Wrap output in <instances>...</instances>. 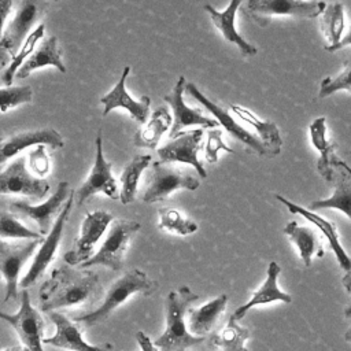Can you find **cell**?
Wrapping results in <instances>:
<instances>
[{
    "label": "cell",
    "mask_w": 351,
    "mask_h": 351,
    "mask_svg": "<svg viewBox=\"0 0 351 351\" xmlns=\"http://www.w3.org/2000/svg\"><path fill=\"white\" fill-rule=\"evenodd\" d=\"M101 292L100 278L95 271L75 270L66 263L53 269L49 278L41 285L40 308L49 313L66 307L92 306Z\"/></svg>",
    "instance_id": "cell-1"
},
{
    "label": "cell",
    "mask_w": 351,
    "mask_h": 351,
    "mask_svg": "<svg viewBox=\"0 0 351 351\" xmlns=\"http://www.w3.org/2000/svg\"><path fill=\"white\" fill-rule=\"evenodd\" d=\"M199 299L186 285H182L177 292L171 291L166 299V329L154 341V346L160 351H185L189 347L204 341L206 336H195L189 332L185 322V315L189 306Z\"/></svg>",
    "instance_id": "cell-2"
},
{
    "label": "cell",
    "mask_w": 351,
    "mask_h": 351,
    "mask_svg": "<svg viewBox=\"0 0 351 351\" xmlns=\"http://www.w3.org/2000/svg\"><path fill=\"white\" fill-rule=\"evenodd\" d=\"M158 288L156 281L151 280L143 270L132 269L126 271L122 277L114 281L107 293L104 295L101 303L97 308L88 311L82 315L74 317V322H81L86 326H92L106 321L111 313L119 307L123 302H126L130 296L140 293L143 296H149Z\"/></svg>",
    "instance_id": "cell-3"
},
{
    "label": "cell",
    "mask_w": 351,
    "mask_h": 351,
    "mask_svg": "<svg viewBox=\"0 0 351 351\" xmlns=\"http://www.w3.org/2000/svg\"><path fill=\"white\" fill-rule=\"evenodd\" d=\"M138 229L140 223L136 221L114 219L100 248L78 267L88 269L90 266H104L115 271L121 270L129 243Z\"/></svg>",
    "instance_id": "cell-4"
},
{
    "label": "cell",
    "mask_w": 351,
    "mask_h": 351,
    "mask_svg": "<svg viewBox=\"0 0 351 351\" xmlns=\"http://www.w3.org/2000/svg\"><path fill=\"white\" fill-rule=\"evenodd\" d=\"M326 4L321 0H247L245 14L259 26H266L273 16H293L299 19H313L322 14Z\"/></svg>",
    "instance_id": "cell-5"
},
{
    "label": "cell",
    "mask_w": 351,
    "mask_h": 351,
    "mask_svg": "<svg viewBox=\"0 0 351 351\" xmlns=\"http://www.w3.org/2000/svg\"><path fill=\"white\" fill-rule=\"evenodd\" d=\"M73 204H74V191L70 192L67 200L64 202L63 208L60 210L56 219L53 221L51 230L47 233L45 239H43V243H41L38 251L34 254L33 262H32L27 273L22 277L19 285L23 289L33 285L38 280V277L43 276V273L45 271L48 265L53 261L58 247H59V243H60V239H62V234H63L64 225H66L69 215L73 210Z\"/></svg>",
    "instance_id": "cell-6"
},
{
    "label": "cell",
    "mask_w": 351,
    "mask_h": 351,
    "mask_svg": "<svg viewBox=\"0 0 351 351\" xmlns=\"http://www.w3.org/2000/svg\"><path fill=\"white\" fill-rule=\"evenodd\" d=\"M199 184V180L189 173L158 160L152 163V173L147 180V189L143 195V200L145 203L160 202L177 189L195 191Z\"/></svg>",
    "instance_id": "cell-7"
},
{
    "label": "cell",
    "mask_w": 351,
    "mask_h": 351,
    "mask_svg": "<svg viewBox=\"0 0 351 351\" xmlns=\"http://www.w3.org/2000/svg\"><path fill=\"white\" fill-rule=\"evenodd\" d=\"M112 165L106 160L103 154V141L100 132L96 136V156L95 163L90 169L88 178L82 182V185L74 191V200L78 206H82L96 193H104L112 200L119 199L118 184L112 176Z\"/></svg>",
    "instance_id": "cell-8"
},
{
    "label": "cell",
    "mask_w": 351,
    "mask_h": 351,
    "mask_svg": "<svg viewBox=\"0 0 351 351\" xmlns=\"http://www.w3.org/2000/svg\"><path fill=\"white\" fill-rule=\"evenodd\" d=\"M114 221L112 214L104 210L90 211L85 215L80 236L75 239L70 251L63 255V259L70 266H80L85 261H88L95 254V247L97 241L104 234L107 226Z\"/></svg>",
    "instance_id": "cell-9"
},
{
    "label": "cell",
    "mask_w": 351,
    "mask_h": 351,
    "mask_svg": "<svg viewBox=\"0 0 351 351\" xmlns=\"http://www.w3.org/2000/svg\"><path fill=\"white\" fill-rule=\"evenodd\" d=\"M48 192V181L36 177L27 170L25 156H16L0 171V195H23L40 200Z\"/></svg>",
    "instance_id": "cell-10"
},
{
    "label": "cell",
    "mask_w": 351,
    "mask_h": 351,
    "mask_svg": "<svg viewBox=\"0 0 351 351\" xmlns=\"http://www.w3.org/2000/svg\"><path fill=\"white\" fill-rule=\"evenodd\" d=\"M21 307L15 314H7L0 311V319L8 322L16 332L22 346L27 347L29 351H44L43 348V332L44 319L40 313L32 306L29 292L22 291Z\"/></svg>",
    "instance_id": "cell-11"
},
{
    "label": "cell",
    "mask_w": 351,
    "mask_h": 351,
    "mask_svg": "<svg viewBox=\"0 0 351 351\" xmlns=\"http://www.w3.org/2000/svg\"><path fill=\"white\" fill-rule=\"evenodd\" d=\"M43 240H27L25 243L11 244L0 240V278L5 281L4 302L18 298L19 274L23 265L36 252Z\"/></svg>",
    "instance_id": "cell-12"
},
{
    "label": "cell",
    "mask_w": 351,
    "mask_h": 351,
    "mask_svg": "<svg viewBox=\"0 0 351 351\" xmlns=\"http://www.w3.org/2000/svg\"><path fill=\"white\" fill-rule=\"evenodd\" d=\"M47 8L48 4L44 0H22L14 19L3 32L0 47L14 56L30 34L32 27L45 15Z\"/></svg>",
    "instance_id": "cell-13"
},
{
    "label": "cell",
    "mask_w": 351,
    "mask_h": 351,
    "mask_svg": "<svg viewBox=\"0 0 351 351\" xmlns=\"http://www.w3.org/2000/svg\"><path fill=\"white\" fill-rule=\"evenodd\" d=\"M185 77L181 75L177 84L174 85L173 90L163 97L173 111V122L169 132L170 138L180 136L182 133V129L188 126L197 125L200 128L213 129L219 125L218 121L203 115V112L199 108H192L186 106V103L182 99V93L185 92Z\"/></svg>",
    "instance_id": "cell-14"
},
{
    "label": "cell",
    "mask_w": 351,
    "mask_h": 351,
    "mask_svg": "<svg viewBox=\"0 0 351 351\" xmlns=\"http://www.w3.org/2000/svg\"><path fill=\"white\" fill-rule=\"evenodd\" d=\"M203 128L181 133L171 138L170 143L158 149L160 162L163 163H186L191 165L200 177H206L207 173L203 165L197 159V154L202 148Z\"/></svg>",
    "instance_id": "cell-15"
},
{
    "label": "cell",
    "mask_w": 351,
    "mask_h": 351,
    "mask_svg": "<svg viewBox=\"0 0 351 351\" xmlns=\"http://www.w3.org/2000/svg\"><path fill=\"white\" fill-rule=\"evenodd\" d=\"M70 192L71 191L69 188V182L60 181L58 184L55 193L51 197H48V200H45L44 203L32 206L26 202H12L10 204V207L15 213L21 214L22 217H26V218L34 221L38 225V233L44 236L51 230L52 223H53V217L58 213H60V207L67 200Z\"/></svg>",
    "instance_id": "cell-16"
},
{
    "label": "cell",
    "mask_w": 351,
    "mask_h": 351,
    "mask_svg": "<svg viewBox=\"0 0 351 351\" xmlns=\"http://www.w3.org/2000/svg\"><path fill=\"white\" fill-rule=\"evenodd\" d=\"M185 92L195 99L196 101H199L208 112H211L215 118V121H218V123L225 128L226 132H229L233 137H236L237 140H240L241 143H244L247 147H250L251 149H254L258 155H266V149L263 147V144L261 143V140L254 136L252 133H250L247 129H244L240 123L236 122V119L230 115V112L222 107H219L217 103L211 101L210 99H207L195 84L188 82L185 84Z\"/></svg>",
    "instance_id": "cell-17"
},
{
    "label": "cell",
    "mask_w": 351,
    "mask_h": 351,
    "mask_svg": "<svg viewBox=\"0 0 351 351\" xmlns=\"http://www.w3.org/2000/svg\"><path fill=\"white\" fill-rule=\"evenodd\" d=\"M38 144L49 145L52 148H62L64 145V141H63V137L52 128L26 130V132H21L10 137L1 138L0 140V167H3L8 160L15 158L22 151Z\"/></svg>",
    "instance_id": "cell-18"
},
{
    "label": "cell",
    "mask_w": 351,
    "mask_h": 351,
    "mask_svg": "<svg viewBox=\"0 0 351 351\" xmlns=\"http://www.w3.org/2000/svg\"><path fill=\"white\" fill-rule=\"evenodd\" d=\"M49 318L55 324V335L52 337L43 339V344H49L58 348L69 351H110L111 344L93 346L84 340L80 326L69 319L64 314L59 311H49Z\"/></svg>",
    "instance_id": "cell-19"
},
{
    "label": "cell",
    "mask_w": 351,
    "mask_h": 351,
    "mask_svg": "<svg viewBox=\"0 0 351 351\" xmlns=\"http://www.w3.org/2000/svg\"><path fill=\"white\" fill-rule=\"evenodd\" d=\"M330 165L333 170L332 182L335 184V192L330 197L314 200L310 203L308 208L311 211L335 208L344 213L351 221V167L336 155L332 156Z\"/></svg>",
    "instance_id": "cell-20"
},
{
    "label": "cell",
    "mask_w": 351,
    "mask_h": 351,
    "mask_svg": "<svg viewBox=\"0 0 351 351\" xmlns=\"http://www.w3.org/2000/svg\"><path fill=\"white\" fill-rule=\"evenodd\" d=\"M129 73H130V66H125L119 81L115 84V86L108 93H106L100 99V103L104 107L103 115L106 117L114 108H125L132 115V118L134 121L144 125L148 121L151 99L148 96H141L140 100H134L128 93L125 82H126V77L129 75Z\"/></svg>",
    "instance_id": "cell-21"
},
{
    "label": "cell",
    "mask_w": 351,
    "mask_h": 351,
    "mask_svg": "<svg viewBox=\"0 0 351 351\" xmlns=\"http://www.w3.org/2000/svg\"><path fill=\"white\" fill-rule=\"evenodd\" d=\"M276 197H277L278 202H281V203L289 210V213H292V214H299V215L304 217V218H306L307 221H310L317 229H319V230L324 233V236L328 239V241H329V244H330V248H332V251L335 252L336 259H337L340 267H341L344 271H351V259H350V256L347 255L346 250L343 248V245H341L340 241H339V234H337V230H336V225H335L333 222L325 219L324 217L315 214L314 211H311V210H308V208H304V207H302V206H299V204H296V203H292L291 200L285 199V197L281 196V195H276Z\"/></svg>",
    "instance_id": "cell-22"
},
{
    "label": "cell",
    "mask_w": 351,
    "mask_h": 351,
    "mask_svg": "<svg viewBox=\"0 0 351 351\" xmlns=\"http://www.w3.org/2000/svg\"><path fill=\"white\" fill-rule=\"evenodd\" d=\"M241 1L243 0H230L229 5L225 8V11H217L210 4H206L204 10L210 14L214 26H217L221 30L225 40L237 45V48L240 49L243 56H254V55H256L258 49L252 44H250L247 40H244V37H241L239 34V32L236 30V25H234L236 23V12H237Z\"/></svg>",
    "instance_id": "cell-23"
},
{
    "label": "cell",
    "mask_w": 351,
    "mask_h": 351,
    "mask_svg": "<svg viewBox=\"0 0 351 351\" xmlns=\"http://www.w3.org/2000/svg\"><path fill=\"white\" fill-rule=\"evenodd\" d=\"M281 273V267L278 266L277 262H270L269 263V267H267V276H266V280L265 282L259 287V289L256 292L252 293L251 299L239 306L232 317L239 321L241 318H244V315L247 314V311L254 307V306H259V304H267V303H271V302H276V300H280V302H284V303H291L292 302V298L289 293L287 292H282L280 288H278V284H277V280H278V276Z\"/></svg>",
    "instance_id": "cell-24"
},
{
    "label": "cell",
    "mask_w": 351,
    "mask_h": 351,
    "mask_svg": "<svg viewBox=\"0 0 351 351\" xmlns=\"http://www.w3.org/2000/svg\"><path fill=\"white\" fill-rule=\"evenodd\" d=\"M44 66H53L60 73H66V66L62 62V49L55 36L48 37L40 44V47L30 53V56L18 69L15 77L22 80L29 77L34 70Z\"/></svg>",
    "instance_id": "cell-25"
},
{
    "label": "cell",
    "mask_w": 351,
    "mask_h": 351,
    "mask_svg": "<svg viewBox=\"0 0 351 351\" xmlns=\"http://www.w3.org/2000/svg\"><path fill=\"white\" fill-rule=\"evenodd\" d=\"M230 110L244 122L251 125L255 132L256 137L261 140L266 149V156H276L280 154L281 147H282V138L280 136V130L277 125L271 121H263L258 118L254 112L250 110L239 106V104H232Z\"/></svg>",
    "instance_id": "cell-26"
},
{
    "label": "cell",
    "mask_w": 351,
    "mask_h": 351,
    "mask_svg": "<svg viewBox=\"0 0 351 351\" xmlns=\"http://www.w3.org/2000/svg\"><path fill=\"white\" fill-rule=\"evenodd\" d=\"M228 303V295L221 293L215 299L207 302L199 308H188V326L189 332L195 336H206L210 333L219 318L225 311Z\"/></svg>",
    "instance_id": "cell-27"
},
{
    "label": "cell",
    "mask_w": 351,
    "mask_h": 351,
    "mask_svg": "<svg viewBox=\"0 0 351 351\" xmlns=\"http://www.w3.org/2000/svg\"><path fill=\"white\" fill-rule=\"evenodd\" d=\"M310 137H311L313 145L319 152V158L317 160L318 173L321 174V177L325 181L332 182L333 170H332L330 159L335 155V149H336L337 144L335 141L326 138V119H325V117H319V118L313 121V123L310 125Z\"/></svg>",
    "instance_id": "cell-28"
},
{
    "label": "cell",
    "mask_w": 351,
    "mask_h": 351,
    "mask_svg": "<svg viewBox=\"0 0 351 351\" xmlns=\"http://www.w3.org/2000/svg\"><path fill=\"white\" fill-rule=\"evenodd\" d=\"M173 122V118L170 117V112L166 107L160 106L151 114L149 121L144 123V126L137 130V133L133 137L134 145L141 148H149L154 149L159 144V140L165 132L170 128Z\"/></svg>",
    "instance_id": "cell-29"
},
{
    "label": "cell",
    "mask_w": 351,
    "mask_h": 351,
    "mask_svg": "<svg viewBox=\"0 0 351 351\" xmlns=\"http://www.w3.org/2000/svg\"><path fill=\"white\" fill-rule=\"evenodd\" d=\"M284 233H287L289 236V240L298 247L300 259L303 261L304 266L311 265L315 252L318 256L324 255L321 241L311 228L299 225L296 221H291L285 225Z\"/></svg>",
    "instance_id": "cell-30"
},
{
    "label": "cell",
    "mask_w": 351,
    "mask_h": 351,
    "mask_svg": "<svg viewBox=\"0 0 351 351\" xmlns=\"http://www.w3.org/2000/svg\"><path fill=\"white\" fill-rule=\"evenodd\" d=\"M151 155H136L123 169L121 174L119 199L122 204H129L134 200L140 176L149 166Z\"/></svg>",
    "instance_id": "cell-31"
},
{
    "label": "cell",
    "mask_w": 351,
    "mask_h": 351,
    "mask_svg": "<svg viewBox=\"0 0 351 351\" xmlns=\"http://www.w3.org/2000/svg\"><path fill=\"white\" fill-rule=\"evenodd\" d=\"M319 26L324 36L328 40L325 51L332 52L333 48L343 38L344 33V7L341 3H335L328 7L321 14Z\"/></svg>",
    "instance_id": "cell-32"
},
{
    "label": "cell",
    "mask_w": 351,
    "mask_h": 351,
    "mask_svg": "<svg viewBox=\"0 0 351 351\" xmlns=\"http://www.w3.org/2000/svg\"><path fill=\"white\" fill-rule=\"evenodd\" d=\"M248 336L250 330L240 326L230 315L226 325L213 336V343L219 348V351H247L244 343Z\"/></svg>",
    "instance_id": "cell-33"
},
{
    "label": "cell",
    "mask_w": 351,
    "mask_h": 351,
    "mask_svg": "<svg viewBox=\"0 0 351 351\" xmlns=\"http://www.w3.org/2000/svg\"><path fill=\"white\" fill-rule=\"evenodd\" d=\"M44 32H45V26L43 23H40L27 37L26 40L23 41L22 47L18 49V52L11 56V60L10 63L7 64L5 69H3V73L0 74V84L5 85V86H11L12 81H14V77L18 71V69L22 66V63L26 60V58L34 51V47H36V43L44 36Z\"/></svg>",
    "instance_id": "cell-34"
},
{
    "label": "cell",
    "mask_w": 351,
    "mask_h": 351,
    "mask_svg": "<svg viewBox=\"0 0 351 351\" xmlns=\"http://www.w3.org/2000/svg\"><path fill=\"white\" fill-rule=\"evenodd\" d=\"M0 237L1 239H21V240H43L44 236L26 228L15 214L10 211H0Z\"/></svg>",
    "instance_id": "cell-35"
},
{
    "label": "cell",
    "mask_w": 351,
    "mask_h": 351,
    "mask_svg": "<svg viewBox=\"0 0 351 351\" xmlns=\"http://www.w3.org/2000/svg\"><path fill=\"white\" fill-rule=\"evenodd\" d=\"M160 230H167L171 233H177L181 236H186L195 233L197 230V223L184 218L180 211L174 208H159V225Z\"/></svg>",
    "instance_id": "cell-36"
},
{
    "label": "cell",
    "mask_w": 351,
    "mask_h": 351,
    "mask_svg": "<svg viewBox=\"0 0 351 351\" xmlns=\"http://www.w3.org/2000/svg\"><path fill=\"white\" fill-rule=\"evenodd\" d=\"M339 90H347L351 93V58L344 62L343 71L336 77H326L321 81L319 99L328 97Z\"/></svg>",
    "instance_id": "cell-37"
},
{
    "label": "cell",
    "mask_w": 351,
    "mask_h": 351,
    "mask_svg": "<svg viewBox=\"0 0 351 351\" xmlns=\"http://www.w3.org/2000/svg\"><path fill=\"white\" fill-rule=\"evenodd\" d=\"M32 100L33 89L29 85L0 88V112H5L12 107L30 103Z\"/></svg>",
    "instance_id": "cell-38"
},
{
    "label": "cell",
    "mask_w": 351,
    "mask_h": 351,
    "mask_svg": "<svg viewBox=\"0 0 351 351\" xmlns=\"http://www.w3.org/2000/svg\"><path fill=\"white\" fill-rule=\"evenodd\" d=\"M225 151L233 154V149L222 141V130L213 128L207 132V143L204 147V158L208 163H215L218 160V152Z\"/></svg>",
    "instance_id": "cell-39"
},
{
    "label": "cell",
    "mask_w": 351,
    "mask_h": 351,
    "mask_svg": "<svg viewBox=\"0 0 351 351\" xmlns=\"http://www.w3.org/2000/svg\"><path fill=\"white\" fill-rule=\"evenodd\" d=\"M27 159H29V167L34 176L43 178L44 176H47L49 173L51 160H49V156L47 154L44 144L34 145V148L29 152Z\"/></svg>",
    "instance_id": "cell-40"
},
{
    "label": "cell",
    "mask_w": 351,
    "mask_h": 351,
    "mask_svg": "<svg viewBox=\"0 0 351 351\" xmlns=\"http://www.w3.org/2000/svg\"><path fill=\"white\" fill-rule=\"evenodd\" d=\"M11 7H12V0H0V40L3 36V26L7 16L10 15Z\"/></svg>",
    "instance_id": "cell-41"
},
{
    "label": "cell",
    "mask_w": 351,
    "mask_h": 351,
    "mask_svg": "<svg viewBox=\"0 0 351 351\" xmlns=\"http://www.w3.org/2000/svg\"><path fill=\"white\" fill-rule=\"evenodd\" d=\"M136 340H137L141 351H155L154 343L151 341V339L143 330H138L136 333Z\"/></svg>",
    "instance_id": "cell-42"
},
{
    "label": "cell",
    "mask_w": 351,
    "mask_h": 351,
    "mask_svg": "<svg viewBox=\"0 0 351 351\" xmlns=\"http://www.w3.org/2000/svg\"><path fill=\"white\" fill-rule=\"evenodd\" d=\"M347 45H351V26H350V30H348V33L339 41V44L333 48V51L332 52H335V51H339V49H341V48H344V47H347Z\"/></svg>",
    "instance_id": "cell-43"
},
{
    "label": "cell",
    "mask_w": 351,
    "mask_h": 351,
    "mask_svg": "<svg viewBox=\"0 0 351 351\" xmlns=\"http://www.w3.org/2000/svg\"><path fill=\"white\" fill-rule=\"evenodd\" d=\"M10 60H11V55L4 48L0 47V70L5 69L7 64L10 63Z\"/></svg>",
    "instance_id": "cell-44"
},
{
    "label": "cell",
    "mask_w": 351,
    "mask_h": 351,
    "mask_svg": "<svg viewBox=\"0 0 351 351\" xmlns=\"http://www.w3.org/2000/svg\"><path fill=\"white\" fill-rule=\"evenodd\" d=\"M341 282H343L346 291L351 293V271H347V274L341 278Z\"/></svg>",
    "instance_id": "cell-45"
},
{
    "label": "cell",
    "mask_w": 351,
    "mask_h": 351,
    "mask_svg": "<svg viewBox=\"0 0 351 351\" xmlns=\"http://www.w3.org/2000/svg\"><path fill=\"white\" fill-rule=\"evenodd\" d=\"M1 351H29L27 347L25 346H12V347H8V348H4Z\"/></svg>",
    "instance_id": "cell-46"
},
{
    "label": "cell",
    "mask_w": 351,
    "mask_h": 351,
    "mask_svg": "<svg viewBox=\"0 0 351 351\" xmlns=\"http://www.w3.org/2000/svg\"><path fill=\"white\" fill-rule=\"evenodd\" d=\"M344 339H346L347 341H350V343H351V328L344 333Z\"/></svg>",
    "instance_id": "cell-47"
},
{
    "label": "cell",
    "mask_w": 351,
    "mask_h": 351,
    "mask_svg": "<svg viewBox=\"0 0 351 351\" xmlns=\"http://www.w3.org/2000/svg\"><path fill=\"white\" fill-rule=\"evenodd\" d=\"M344 315H346V317H351V304H350L348 307H346V310H344Z\"/></svg>",
    "instance_id": "cell-48"
},
{
    "label": "cell",
    "mask_w": 351,
    "mask_h": 351,
    "mask_svg": "<svg viewBox=\"0 0 351 351\" xmlns=\"http://www.w3.org/2000/svg\"><path fill=\"white\" fill-rule=\"evenodd\" d=\"M55 1H59V0H55Z\"/></svg>",
    "instance_id": "cell-49"
}]
</instances>
